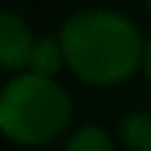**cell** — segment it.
I'll list each match as a JSON object with an SVG mask.
<instances>
[{
    "label": "cell",
    "mask_w": 151,
    "mask_h": 151,
    "mask_svg": "<svg viewBox=\"0 0 151 151\" xmlns=\"http://www.w3.org/2000/svg\"><path fill=\"white\" fill-rule=\"evenodd\" d=\"M58 37L72 74L93 88L119 85L143 66L146 42L135 21L117 11H77L61 24Z\"/></svg>",
    "instance_id": "1"
},
{
    "label": "cell",
    "mask_w": 151,
    "mask_h": 151,
    "mask_svg": "<svg viewBox=\"0 0 151 151\" xmlns=\"http://www.w3.org/2000/svg\"><path fill=\"white\" fill-rule=\"evenodd\" d=\"M72 119L69 93L45 74L19 72L0 96L3 135L19 146H42L56 141Z\"/></svg>",
    "instance_id": "2"
},
{
    "label": "cell",
    "mask_w": 151,
    "mask_h": 151,
    "mask_svg": "<svg viewBox=\"0 0 151 151\" xmlns=\"http://www.w3.org/2000/svg\"><path fill=\"white\" fill-rule=\"evenodd\" d=\"M32 45H35V37H32L27 21L13 11H3L0 13V64H3V69L27 72Z\"/></svg>",
    "instance_id": "3"
},
{
    "label": "cell",
    "mask_w": 151,
    "mask_h": 151,
    "mask_svg": "<svg viewBox=\"0 0 151 151\" xmlns=\"http://www.w3.org/2000/svg\"><path fill=\"white\" fill-rule=\"evenodd\" d=\"M64 64H66V56H64L61 37H50V35L35 37L27 72H37V74H45V77H56Z\"/></svg>",
    "instance_id": "4"
},
{
    "label": "cell",
    "mask_w": 151,
    "mask_h": 151,
    "mask_svg": "<svg viewBox=\"0 0 151 151\" xmlns=\"http://www.w3.org/2000/svg\"><path fill=\"white\" fill-rule=\"evenodd\" d=\"M119 138L130 151H151V114L130 111L119 119Z\"/></svg>",
    "instance_id": "5"
},
{
    "label": "cell",
    "mask_w": 151,
    "mask_h": 151,
    "mask_svg": "<svg viewBox=\"0 0 151 151\" xmlns=\"http://www.w3.org/2000/svg\"><path fill=\"white\" fill-rule=\"evenodd\" d=\"M66 151H111V138L98 125H82L72 133Z\"/></svg>",
    "instance_id": "6"
},
{
    "label": "cell",
    "mask_w": 151,
    "mask_h": 151,
    "mask_svg": "<svg viewBox=\"0 0 151 151\" xmlns=\"http://www.w3.org/2000/svg\"><path fill=\"white\" fill-rule=\"evenodd\" d=\"M143 72H146V77H149V82H151V37H149V42H146V50H143Z\"/></svg>",
    "instance_id": "7"
},
{
    "label": "cell",
    "mask_w": 151,
    "mask_h": 151,
    "mask_svg": "<svg viewBox=\"0 0 151 151\" xmlns=\"http://www.w3.org/2000/svg\"><path fill=\"white\" fill-rule=\"evenodd\" d=\"M146 8H149V11H151V0H146Z\"/></svg>",
    "instance_id": "8"
}]
</instances>
